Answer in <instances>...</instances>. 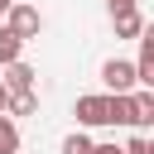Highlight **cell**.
Segmentation results:
<instances>
[{
    "label": "cell",
    "instance_id": "6da1fadb",
    "mask_svg": "<svg viewBox=\"0 0 154 154\" xmlns=\"http://www.w3.org/2000/svg\"><path fill=\"white\" fill-rule=\"evenodd\" d=\"M5 29H10L19 43H29V38H38V29H43V14H38L34 5L14 0V5H10V14H5Z\"/></svg>",
    "mask_w": 154,
    "mask_h": 154
},
{
    "label": "cell",
    "instance_id": "7a4b0ae2",
    "mask_svg": "<svg viewBox=\"0 0 154 154\" xmlns=\"http://www.w3.org/2000/svg\"><path fill=\"white\" fill-rule=\"evenodd\" d=\"M101 82L111 87V96H130L135 91V63H125V58L101 63Z\"/></svg>",
    "mask_w": 154,
    "mask_h": 154
},
{
    "label": "cell",
    "instance_id": "3957f363",
    "mask_svg": "<svg viewBox=\"0 0 154 154\" xmlns=\"http://www.w3.org/2000/svg\"><path fill=\"white\" fill-rule=\"evenodd\" d=\"M135 87H154V34H140V58H135Z\"/></svg>",
    "mask_w": 154,
    "mask_h": 154
},
{
    "label": "cell",
    "instance_id": "277c9868",
    "mask_svg": "<svg viewBox=\"0 0 154 154\" xmlns=\"http://www.w3.org/2000/svg\"><path fill=\"white\" fill-rule=\"evenodd\" d=\"M77 125H111V116H106V96H101V91L77 96Z\"/></svg>",
    "mask_w": 154,
    "mask_h": 154
},
{
    "label": "cell",
    "instance_id": "5b68a950",
    "mask_svg": "<svg viewBox=\"0 0 154 154\" xmlns=\"http://www.w3.org/2000/svg\"><path fill=\"white\" fill-rule=\"evenodd\" d=\"M34 77H38V72H34L29 63H10L5 77H0V87H5L10 96H19V91H34Z\"/></svg>",
    "mask_w": 154,
    "mask_h": 154
},
{
    "label": "cell",
    "instance_id": "8992f818",
    "mask_svg": "<svg viewBox=\"0 0 154 154\" xmlns=\"http://www.w3.org/2000/svg\"><path fill=\"white\" fill-rule=\"evenodd\" d=\"M130 101H135V130L144 135L154 125V91H130Z\"/></svg>",
    "mask_w": 154,
    "mask_h": 154
},
{
    "label": "cell",
    "instance_id": "52a82bcc",
    "mask_svg": "<svg viewBox=\"0 0 154 154\" xmlns=\"http://www.w3.org/2000/svg\"><path fill=\"white\" fill-rule=\"evenodd\" d=\"M106 116H111V125H135V101L130 96H106Z\"/></svg>",
    "mask_w": 154,
    "mask_h": 154
},
{
    "label": "cell",
    "instance_id": "ba28073f",
    "mask_svg": "<svg viewBox=\"0 0 154 154\" xmlns=\"http://www.w3.org/2000/svg\"><path fill=\"white\" fill-rule=\"evenodd\" d=\"M111 24H116V38H140V34H144V14H140V10H130V14H116Z\"/></svg>",
    "mask_w": 154,
    "mask_h": 154
},
{
    "label": "cell",
    "instance_id": "9c48e42d",
    "mask_svg": "<svg viewBox=\"0 0 154 154\" xmlns=\"http://www.w3.org/2000/svg\"><path fill=\"white\" fill-rule=\"evenodd\" d=\"M10 63H24V43L10 29H0V67H10Z\"/></svg>",
    "mask_w": 154,
    "mask_h": 154
},
{
    "label": "cell",
    "instance_id": "30bf717a",
    "mask_svg": "<svg viewBox=\"0 0 154 154\" xmlns=\"http://www.w3.org/2000/svg\"><path fill=\"white\" fill-rule=\"evenodd\" d=\"M38 111V96L34 91H19V96H10V106H5V116L14 120V116H34Z\"/></svg>",
    "mask_w": 154,
    "mask_h": 154
},
{
    "label": "cell",
    "instance_id": "8fae6325",
    "mask_svg": "<svg viewBox=\"0 0 154 154\" xmlns=\"http://www.w3.org/2000/svg\"><path fill=\"white\" fill-rule=\"evenodd\" d=\"M0 154H19V125L10 116H0Z\"/></svg>",
    "mask_w": 154,
    "mask_h": 154
},
{
    "label": "cell",
    "instance_id": "7c38bea8",
    "mask_svg": "<svg viewBox=\"0 0 154 154\" xmlns=\"http://www.w3.org/2000/svg\"><path fill=\"white\" fill-rule=\"evenodd\" d=\"M63 154H91V135H82V130H72V135L63 140Z\"/></svg>",
    "mask_w": 154,
    "mask_h": 154
},
{
    "label": "cell",
    "instance_id": "4fadbf2b",
    "mask_svg": "<svg viewBox=\"0 0 154 154\" xmlns=\"http://www.w3.org/2000/svg\"><path fill=\"white\" fill-rule=\"evenodd\" d=\"M120 149H125V154H154L149 135H140V130H135V135H130V144H120Z\"/></svg>",
    "mask_w": 154,
    "mask_h": 154
},
{
    "label": "cell",
    "instance_id": "5bb4252c",
    "mask_svg": "<svg viewBox=\"0 0 154 154\" xmlns=\"http://www.w3.org/2000/svg\"><path fill=\"white\" fill-rule=\"evenodd\" d=\"M106 5H111V19H116V14H130V10H135V0H106Z\"/></svg>",
    "mask_w": 154,
    "mask_h": 154
},
{
    "label": "cell",
    "instance_id": "9a60e30c",
    "mask_svg": "<svg viewBox=\"0 0 154 154\" xmlns=\"http://www.w3.org/2000/svg\"><path fill=\"white\" fill-rule=\"evenodd\" d=\"M91 154H125L120 144H91Z\"/></svg>",
    "mask_w": 154,
    "mask_h": 154
},
{
    "label": "cell",
    "instance_id": "2e32d148",
    "mask_svg": "<svg viewBox=\"0 0 154 154\" xmlns=\"http://www.w3.org/2000/svg\"><path fill=\"white\" fill-rule=\"evenodd\" d=\"M5 106H10V91H5V87H0V116H5Z\"/></svg>",
    "mask_w": 154,
    "mask_h": 154
},
{
    "label": "cell",
    "instance_id": "e0dca14e",
    "mask_svg": "<svg viewBox=\"0 0 154 154\" xmlns=\"http://www.w3.org/2000/svg\"><path fill=\"white\" fill-rule=\"evenodd\" d=\"M10 5H14V0H0V14H10Z\"/></svg>",
    "mask_w": 154,
    "mask_h": 154
}]
</instances>
